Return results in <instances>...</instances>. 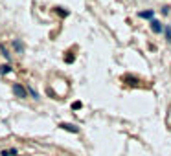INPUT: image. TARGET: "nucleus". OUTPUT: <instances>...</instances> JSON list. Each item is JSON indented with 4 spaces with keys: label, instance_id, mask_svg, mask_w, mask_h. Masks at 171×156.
I'll use <instances>...</instances> for the list:
<instances>
[{
    "label": "nucleus",
    "instance_id": "nucleus-10",
    "mask_svg": "<svg viewBox=\"0 0 171 156\" xmlns=\"http://www.w3.org/2000/svg\"><path fill=\"white\" fill-rule=\"evenodd\" d=\"M28 92H29V94H31V95H33V97H39V95H37V92H35V90H33L31 87H28Z\"/></svg>",
    "mask_w": 171,
    "mask_h": 156
},
{
    "label": "nucleus",
    "instance_id": "nucleus-3",
    "mask_svg": "<svg viewBox=\"0 0 171 156\" xmlns=\"http://www.w3.org/2000/svg\"><path fill=\"white\" fill-rule=\"evenodd\" d=\"M151 29H153L155 33H160V31H162V26H160L158 20H151Z\"/></svg>",
    "mask_w": 171,
    "mask_h": 156
},
{
    "label": "nucleus",
    "instance_id": "nucleus-7",
    "mask_svg": "<svg viewBox=\"0 0 171 156\" xmlns=\"http://www.w3.org/2000/svg\"><path fill=\"white\" fill-rule=\"evenodd\" d=\"M11 72V66L9 64H4V66H0V74H9Z\"/></svg>",
    "mask_w": 171,
    "mask_h": 156
},
{
    "label": "nucleus",
    "instance_id": "nucleus-11",
    "mask_svg": "<svg viewBox=\"0 0 171 156\" xmlns=\"http://www.w3.org/2000/svg\"><path fill=\"white\" fill-rule=\"evenodd\" d=\"M166 37H168V41H171V28H166Z\"/></svg>",
    "mask_w": 171,
    "mask_h": 156
},
{
    "label": "nucleus",
    "instance_id": "nucleus-1",
    "mask_svg": "<svg viewBox=\"0 0 171 156\" xmlns=\"http://www.w3.org/2000/svg\"><path fill=\"white\" fill-rule=\"evenodd\" d=\"M59 127H61L63 130H68V132H72V134H77V132H79V129L75 127V125H72V123H61Z\"/></svg>",
    "mask_w": 171,
    "mask_h": 156
},
{
    "label": "nucleus",
    "instance_id": "nucleus-8",
    "mask_svg": "<svg viewBox=\"0 0 171 156\" xmlns=\"http://www.w3.org/2000/svg\"><path fill=\"white\" fill-rule=\"evenodd\" d=\"M123 81H131V84H136V83H138L136 79H134V77H131V75H125V77H123Z\"/></svg>",
    "mask_w": 171,
    "mask_h": 156
},
{
    "label": "nucleus",
    "instance_id": "nucleus-2",
    "mask_svg": "<svg viewBox=\"0 0 171 156\" xmlns=\"http://www.w3.org/2000/svg\"><path fill=\"white\" fill-rule=\"evenodd\" d=\"M13 94L17 97H26V90H24L21 84H13Z\"/></svg>",
    "mask_w": 171,
    "mask_h": 156
},
{
    "label": "nucleus",
    "instance_id": "nucleus-5",
    "mask_svg": "<svg viewBox=\"0 0 171 156\" xmlns=\"http://www.w3.org/2000/svg\"><path fill=\"white\" fill-rule=\"evenodd\" d=\"M2 156H17V149H8V151H2Z\"/></svg>",
    "mask_w": 171,
    "mask_h": 156
},
{
    "label": "nucleus",
    "instance_id": "nucleus-12",
    "mask_svg": "<svg viewBox=\"0 0 171 156\" xmlns=\"http://www.w3.org/2000/svg\"><path fill=\"white\" fill-rule=\"evenodd\" d=\"M57 9H59V15H64V17L68 15V11H66V9H63V7H57Z\"/></svg>",
    "mask_w": 171,
    "mask_h": 156
},
{
    "label": "nucleus",
    "instance_id": "nucleus-9",
    "mask_svg": "<svg viewBox=\"0 0 171 156\" xmlns=\"http://www.w3.org/2000/svg\"><path fill=\"white\" fill-rule=\"evenodd\" d=\"M81 107H83L81 101H74V103H72V108H74V110H77V108H81Z\"/></svg>",
    "mask_w": 171,
    "mask_h": 156
},
{
    "label": "nucleus",
    "instance_id": "nucleus-6",
    "mask_svg": "<svg viewBox=\"0 0 171 156\" xmlns=\"http://www.w3.org/2000/svg\"><path fill=\"white\" fill-rule=\"evenodd\" d=\"M13 48L17 50V52H21V53H22V50H24V46H22V44L18 42V41H13Z\"/></svg>",
    "mask_w": 171,
    "mask_h": 156
},
{
    "label": "nucleus",
    "instance_id": "nucleus-4",
    "mask_svg": "<svg viewBox=\"0 0 171 156\" xmlns=\"http://www.w3.org/2000/svg\"><path fill=\"white\" fill-rule=\"evenodd\" d=\"M153 9H149V11H142V13H138V17L140 18H153Z\"/></svg>",
    "mask_w": 171,
    "mask_h": 156
}]
</instances>
